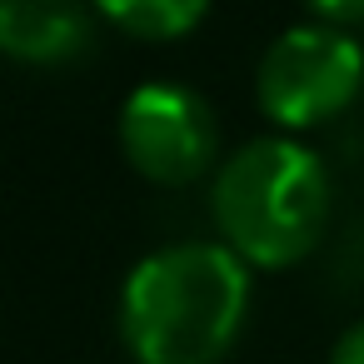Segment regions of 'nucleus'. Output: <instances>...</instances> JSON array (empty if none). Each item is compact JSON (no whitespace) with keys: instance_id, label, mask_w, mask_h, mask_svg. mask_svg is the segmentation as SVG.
<instances>
[{"instance_id":"423d86ee","label":"nucleus","mask_w":364,"mask_h":364,"mask_svg":"<svg viewBox=\"0 0 364 364\" xmlns=\"http://www.w3.org/2000/svg\"><path fill=\"white\" fill-rule=\"evenodd\" d=\"M95 11L140 41H175L200 26L205 0H95Z\"/></svg>"},{"instance_id":"6e6552de","label":"nucleus","mask_w":364,"mask_h":364,"mask_svg":"<svg viewBox=\"0 0 364 364\" xmlns=\"http://www.w3.org/2000/svg\"><path fill=\"white\" fill-rule=\"evenodd\" d=\"M319 16H334V21H359L364 16V0H309Z\"/></svg>"},{"instance_id":"39448f33","label":"nucleus","mask_w":364,"mask_h":364,"mask_svg":"<svg viewBox=\"0 0 364 364\" xmlns=\"http://www.w3.org/2000/svg\"><path fill=\"white\" fill-rule=\"evenodd\" d=\"M90 16L75 0H0V50L26 65H65L85 55Z\"/></svg>"},{"instance_id":"f257e3e1","label":"nucleus","mask_w":364,"mask_h":364,"mask_svg":"<svg viewBox=\"0 0 364 364\" xmlns=\"http://www.w3.org/2000/svg\"><path fill=\"white\" fill-rule=\"evenodd\" d=\"M250 304L245 259L230 245H170L145 255L120 294V334L140 364H215Z\"/></svg>"},{"instance_id":"20e7f679","label":"nucleus","mask_w":364,"mask_h":364,"mask_svg":"<svg viewBox=\"0 0 364 364\" xmlns=\"http://www.w3.org/2000/svg\"><path fill=\"white\" fill-rule=\"evenodd\" d=\"M120 145L155 185H190L215 155L210 105L185 85H140L120 110Z\"/></svg>"},{"instance_id":"f03ea898","label":"nucleus","mask_w":364,"mask_h":364,"mask_svg":"<svg viewBox=\"0 0 364 364\" xmlns=\"http://www.w3.org/2000/svg\"><path fill=\"white\" fill-rule=\"evenodd\" d=\"M329 175L294 140H250L215 180V225L240 259L294 264L324 230Z\"/></svg>"},{"instance_id":"7ed1b4c3","label":"nucleus","mask_w":364,"mask_h":364,"mask_svg":"<svg viewBox=\"0 0 364 364\" xmlns=\"http://www.w3.org/2000/svg\"><path fill=\"white\" fill-rule=\"evenodd\" d=\"M359 80H364V50L344 31L294 26L264 50L255 90L269 120L304 130L339 115L359 95Z\"/></svg>"},{"instance_id":"0eeeda50","label":"nucleus","mask_w":364,"mask_h":364,"mask_svg":"<svg viewBox=\"0 0 364 364\" xmlns=\"http://www.w3.org/2000/svg\"><path fill=\"white\" fill-rule=\"evenodd\" d=\"M329 364H364V319L354 324V329H344L339 334V344H334V359Z\"/></svg>"}]
</instances>
